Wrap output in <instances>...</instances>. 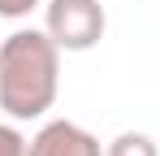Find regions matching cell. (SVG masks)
Returning <instances> with one entry per match:
<instances>
[{
  "mask_svg": "<svg viewBox=\"0 0 160 156\" xmlns=\"http://www.w3.org/2000/svg\"><path fill=\"white\" fill-rule=\"evenodd\" d=\"M61 91V48L48 30H13L0 39V108L9 122H39Z\"/></svg>",
  "mask_w": 160,
  "mask_h": 156,
  "instance_id": "obj_1",
  "label": "cell"
},
{
  "mask_svg": "<svg viewBox=\"0 0 160 156\" xmlns=\"http://www.w3.org/2000/svg\"><path fill=\"white\" fill-rule=\"evenodd\" d=\"M43 30L61 52H91L108 30V13L100 0H48Z\"/></svg>",
  "mask_w": 160,
  "mask_h": 156,
  "instance_id": "obj_2",
  "label": "cell"
},
{
  "mask_svg": "<svg viewBox=\"0 0 160 156\" xmlns=\"http://www.w3.org/2000/svg\"><path fill=\"white\" fill-rule=\"evenodd\" d=\"M26 156H104L100 139L91 134L78 122H65V117H52L30 134Z\"/></svg>",
  "mask_w": 160,
  "mask_h": 156,
  "instance_id": "obj_3",
  "label": "cell"
},
{
  "mask_svg": "<svg viewBox=\"0 0 160 156\" xmlns=\"http://www.w3.org/2000/svg\"><path fill=\"white\" fill-rule=\"evenodd\" d=\"M104 156H160V148H156V139L143 134V130H121L104 148Z\"/></svg>",
  "mask_w": 160,
  "mask_h": 156,
  "instance_id": "obj_4",
  "label": "cell"
},
{
  "mask_svg": "<svg viewBox=\"0 0 160 156\" xmlns=\"http://www.w3.org/2000/svg\"><path fill=\"white\" fill-rule=\"evenodd\" d=\"M26 134L13 126V122H0V156H26Z\"/></svg>",
  "mask_w": 160,
  "mask_h": 156,
  "instance_id": "obj_5",
  "label": "cell"
},
{
  "mask_svg": "<svg viewBox=\"0 0 160 156\" xmlns=\"http://www.w3.org/2000/svg\"><path fill=\"white\" fill-rule=\"evenodd\" d=\"M39 4H43V0H0V18L18 22V18H30Z\"/></svg>",
  "mask_w": 160,
  "mask_h": 156,
  "instance_id": "obj_6",
  "label": "cell"
}]
</instances>
